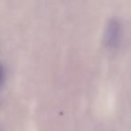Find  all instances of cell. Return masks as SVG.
Instances as JSON below:
<instances>
[{"label": "cell", "instance_id": "obj_1", "mask_svg": "<svg viewBox=\"0 0 131 131\" xmlns=\"http://www.w3.org/2000/svg\"><path fill=\"white\" fill-rule=\"evenodd\" d=\"M121 38V24L117 18H111L108 22L103 35V41L109 49H116Z\"/></svg>", "mask_w": 131, "mask_h": 131}]
</instances>
